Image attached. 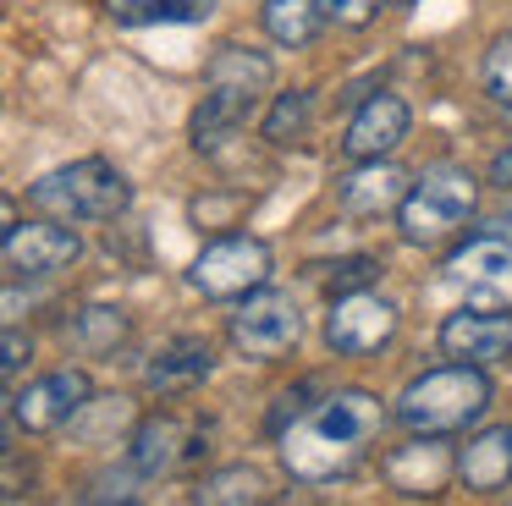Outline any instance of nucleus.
I'll return each mask as SVG.
<instances>
[{
  "label": "nucleus",
  "mask_w": 512,
  "mask_h": 506,
  "mask_svg": "<svg viewBox=\"0 0 512 506\" xmlns=\"http://www.w3.org/2000/svg\"><path fill=\"white\" fill-rule=\"evenodd\" d=\"M199 501H210V506H243V501H265V473L259 468H221V473H210V479L199 484Z\"/></svg>",
  "instance_id": "nucleus-21"
},
{
  "label": "nucleus",
  "mask_w": 512,
  "mask_h": 506,
  "mask_svg": "<svg viewBox=\"0 0 512 506\" xmlns=\"http://www.w3.org/2000/svg\"><path fill=\"white\" fill-rule=\"evenodd\" d=\"M270 281V248L259 237H215L199 259L188 264V286L215 303H232L248 297Z\"/></svg>",
  "instance_id": "nucleus-6"
},
{
  "label": "nucleus",
  "mask_w": 512,
  "mask_h": 506,
  "mask_svg": "<svg viewBox=\"0 0 512 506\" xmlns=\"http://www.w3.org/2000/svg\"><path fill=\"white\" fill-rule=\"evenodd\" d=\"M320 22H325L320 0H270V6H265V28H270V39L287 44V50H303V44H314Z\"/></svg>",
  "instance_id": "nucleus-19"
},
{
  "label": "nucleus",
  "mask_w": 512,
  "mask_h": 506,
  "mask_svg": "<svg viewBox=\"0 0 512 506\" xmlns=\"http://www.w3.org/2000/svg\"><path fill=\"white\" fill-rule=\"evenodd\" d=\"M457 479L479 495H496L512 484V424H490L457 451Z\"/></svg>",
  "instance_id": "nucleus-14"
},
{
  "label": "nucleus",
  "mask_w": 512,
  "mask_h": 506,
  "mask_svg": "<svg viewBox=\"0 0 512 506\" xmlns=\"http://www.w3.org/2000/svg\"><path fill=\"white\" fill-rule=\"evenodd\" d=\"M485 94L501 110H512V39H496L485 50Z\"/></svg>",
  "instance_id": "nucleus-24"
},
{
  "label": "nucleus",
  "mask_w": 512,
  "mask_h": 506,
  "mask_svg": "<svg viewBox=\"0 0 512 506\" xmlns=\"http://www.w3.org/2000/svg\"><path fill=\"white\" fill-rule=\"evenodd\" d=\"M188 457H199V440H193V429L182 418L160 413V418L138 424V435H133V468L138 473H171Z\"/></svg>",
  "instance_id": "nucleus-17"
},
{
  "label": "nucleus",
  "mask_w": 512,
  "mask_h": 506,
  "mask_svg": "<svg viewBox=\"0 0 512 506\" xmlns=\"http://www.w3.org/2000/svg\"><path fill=\"white\" fill-rule=\"evenodd\" d=\"M391 336H397V303H386L380 292H342L325 314V341L347 358L380 352Z\"/></svg>",
  "instance_id": "nucleus-9"
},
{
  "label": "nucleus",
  "mask_w": 512,
  "mask_h": 506,
  "mask_svg": "<svg viewBox=\"0 0 512 506\" xmlns=\"http://www.w3.org/2000/svg\"><path fill=\"white\" fill-rule=\"evenodd\" d=\"M408 198V176L391 160H364L353 176H342V209L358 220L380 215V209H397Z\"/></svg>",
  "instance_id": "nucleus-18"
},
{
  "label": "nucleus",
  "mask_w": 512,
  "mask_h": 506,
  "mask_svg": "<svg viewBox=\"0 0 512 506\" xmlns=\"http://www.w3.org/2000/svg\"><path fill=\"white\" fill-rule=\"evenodd\" d=\"M474 198H479V182L463 171V165H430V171L408 187V198L397 204L402 242H413V248L446 242L457 226H468Z\"/></svg>",
  "instance_id": "nucleus-5"
},
{
  "label": "nucleus",
  "mask_w": 512,
  "mask_h": 506,
  "mask_svg": "<svg viewBox=\"0 0 512 506\" xmlns=\"http://www.w3.org/2000/svg\"><path fill=\"white\" fill-rule=\"evenodd\" d=\"M441 352L457 363H501L512 358V314L507 308H474L441 325Z\"/></svg>",
  "instance_id": "nucleus-12"
},
{
  "label": "nucleus",
  "mask_w": 512,
  "mask_h": 506,
  "mask_svg": "<svg viewBox=\"0 0 512 506\" xmlns=\"http://www.w3.org/2000/svg\"><path fill=\"white\" fill-rule=\"evenodd\" d=\"M89 396H94V385H89L83 369H56V374H45V380H34L28 391L12 396V418L28 429V435H45V429L72 424Z\"/></svg>",
  "instance_id": "nucleus-10"
},
{
  "label": "nucleus",
  "mask_w": 512,
  "mask_h": 506,
  "mask_svg": "<svg viewBox=\"0 0 512 506\" xmlns=\"http://www.w3.org/2000/svg\"><path fill=\"white\" fill-rule=\"evenodd\" d=\"M386 473H391V484H397L402 495H435L446 479L457 473V457L441 446L435 435H419L413 446H397L386 457Z\"/></svg>",
  "instance_id": "nucleus-15"
},
{
  "label": "nucleus",
  "mask_w": 512,
  "mask_h": 506,
  "mask_svg": "<svg viewBox=\"0 0 512 506\" xmlns=\"http://www.w3.org/2000/svg\"><path fill=\"white\" fill-rule=\"evenodd\" d=\"M490 407V380L479 374V363H446L419 380H408V391L397 396V418L413 435H452V429L474 424Z\"/></svg>",
  "instance_id": "nucleus-3"
},
{
  "label": "nucleus",
  "mask_w": 512,
  "mask_h": 506,
  "mask_svg": "<svg viewBox=\"0 0 512 506\" xmlns=\"http://www.w3.org/2000/svg\"><path fill=\"white\" fill-rule=\"evenodd\" d=\"M215 11V0H111V17L127 28L144 22H204Z\"/></svg>",
  "instance_id": "nucleus-20"
},
{
  "label": "nucleus",
  "mask_w": 512,
  "mask_h": 506,
  "mask_svg": "<svg viewBox=\"0 0 512 506\" xmlns=\"http://www.w3.org/2000/svg\"><path fill=\"white\" fill-rule=\"evenodd\" d=\"M78 253H83L78 231H72L67 220H56V215L6 231V270L12 275H56V270H67Z\"/></svg>",
  "instance_id": "nucleus-11"
},
{
  "label": "nucleus",
  "mask_w": 512,
  "mask_h": 506,
  "mask_svg": "<svg viewBox=\"0 0 512 506\" xmlns=\"http://www.w3.org/2000/svg\"><path fill=\"white\" fill-rule=\"evenodd\" d=\"M309 110H314V94H309V88H292V94H281L276 105H270V116H265V143H298L303 132H309Z\"/></svg>",
  "instance_id": "nucleus-22"
},
{
  "label": "nucleus",
  "mask_w": 512,
  "mask_h": 506,
  "mask_svg": "<svg viewBox=\"0 0 512 506\" xmlns=\"http://www.w3.org/2000/svg\"><path fill=\"white\" fill-rule=\"evenodd\" d=\"M210 369H215L210 341H204V336H177V341H166V347L149 358L144 380H149V391L177 396V391H193L199 380H210Z\"/></svg>",
  "instance_id": "nucleus-16"
},
{
  "label": "nucleus",
  "mask_w": 512,
  "mask_h": 506,
  "mask_svg": "<svg viewBox=\"0 0 512 506\" xmlns=\"http://www.w3.org/2000/svg\"><path fill=\"white\" fill-rule=\"evenodd\" d=\"M446 286L474 308H512V242L490 231L457 248L446 264Z\"/></svg>",
  "instance_id": "nucleus-8"
},
{
  "label": "nucleus",
  "mask_w": 512,
  "mask_h": 506,
  "mask_svg": "<svg viewBox=\"0 0 512 506\" xmlns=\"http://www.w3.org/2000/svg\"><path fill=\"white\" fill-rule=\"evenodd\" d=\"M386 424V407L369 391H336L314 413H303L292 429H281V462L303 484H331L358 468L369 440Z\"/></svg>",
  "instance_id": "nucleus-1"
},
{
  "label": "nucleus",
  "mask_w": 512,
  "mask_h": 506,
  "mask_svg": "<svg viewBox=\"0 0 512 506\" xmlns=\"http://www.w3.org/2000/svg\"><path fill=\"white\" fill-rule=\"evenodd\" d=\"M298 336H303V314L287 292H265V286H259V292H248L243 308L232 314V347L243 352V358L270 363V358L298 347Z\"/></svg>",
  "instance_id": "nucleus-7"
},
{
  "label": "nucleus",
  "mask_w": 512,
  "mask_h": 506,
  "mask_svg": "<svg viewBox=\"0 0 512 506\" xmlns=\"http://www.w3.org/2000/svg\"><path fill=\"white\" fill-rule=\"evenodd\" d=\"M320 11L336 28H364V22H375L380 0H320Z\"/></svg>",
  "instance_id": "nucleus-25"
},
{
  "label": "nucleus",
  "mask_w": 512,
  "mask_h": 506,
  "mask_svg": "<svg viewBox=\"0 0 512 506\" xmlns=\"http://www.w3.org/2000/svg\"><path fill=\"white\" fill-rule=\"evenodd\" d=\"M28 341H23V330H6V385H17V374H23V358H28Z\"/></svg>",
  "instance_id": "nucleus-27"
},
{
  "label": "nucleus",
  "mask_w": 512,
  "mask_h": 506,
  "mask_svg": "<svg viewBox=\"0 0 512 506\" xmlns=\"http://www.w3.org/2000/svg\"><path fill=\"white\" fill-rule=\"evenodd\" d=\"M331 286H336V297L342 292H353V286H364L369 275H375V259H342V264H331Z\"/></svg>",
  "instance_id": "nucleus-26"
},
{
  "label": "nucleus",
  "mask_w": 512,
  "mask_h": 506,
  "mask_svg": "<svg viewBox=\"0 0 512 506\" xmlns=\"http://www.w3.org/2000/svg\"><path fill=\"white\" fill-rule=\"evenodd\" d=\"M270 77H276V66H270L259 50H243V44L215 50L210 66H204L210 94H204V105L193 110V149H199V154H221L226 143L243 132L248 110L259 105V94L270 88Z\"/></svg>",
  "instance_id": "nucleus-2"
},
{
  "label": "nucleus",
  "mask_w": 512,
  "mask_h": 506,
  "mask_svg": "<svg viewBox=\"0 0 512 506\" xmlns=\"http://www.w3.org/2000/svg\"><path fill=\"white\" fill-rule=\"evenodd\" d=\"M490 182H496V187H512V149L496 154V165H490Z\"/></svg>",
  "instance_id": "nucleus-28"
},
{
  "label": "nucleus",
  "mask_w": 512,
  "mask_h": 506,
  "mask_svg": "<svg viewBox=\"0 0 512 506\" xmlns=\"http://www.w3.org/2000/svg\"><path fill=\"white\" fill-rule=\"evenodd\" d=\"M122 336H127L122 308H83L78 325H72V341H78L83 352H105V347H116Z\"/></svg>",
  "instance_id": "nucleus-23"
},
{
  "label": "nucleus",
  "mask_w": 512,
  "mask_h": 506,
  "mask_svg": "<svg viewBox=\"0 0 512 506\" xmlns=\"http://www.w3.org/2000/svg\"><path fill=\"white\" fill-rule=\"evenodd\" d=\"M28 204L56 220H116L133 204V182L111 160H72L28 187Z\"/></svg>",
  "instance_id": "nucleus-4"
},
{
  "label": "nucleus",
  "mask_w": 512,
  "mask_h": 506,
  "mask_svg": "<svg viewBox=\"0 0 512 506\" xmlns=\"http://www.w3.org/2000/svg\"><path fill=\"white\" fill-rule=\"evenodd\" d=\"M408 127H413L408 99L375 94V99H364V105H358L353 121H347L342 149H347V160H386V154L397 149L402 138H408Z\"/></svg>",
  "instance_id": "nucleus-13"
}]
</instances>
